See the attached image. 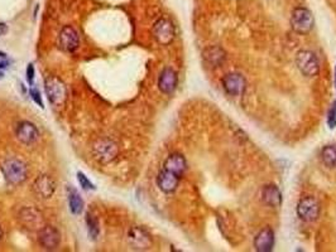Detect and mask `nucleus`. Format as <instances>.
<instances>
[{"instance_id": "f257e3e1", "label": "nucleus", "mask_w": 336, "mask_h": 252, "mask_svg": "<svg viewBox=\"0 0 336 252\" xmlns=\"http://www.w3.org/2000/svg\"><path fill=\"white\" fill-rule=\"evenodd\" d=\"M3 176L8 183L13 185L22 184L28 178V166L23 160L18 158L5 159L2 163Z\"/></svg>"}, {"instance_id": "f03ea898", "label": "nucleus", "mask_w": 336, "mask_h": 252, "mask_svg": "<svg viewBox=\"0 0 336 252\" xmlns=\"http://www.w3.org/2000/svg\"><path fill=\"white\" fill-rule=\"evenodd\" d=\"M91 153L95 160L101 164H109L119 155V147L113 139L101 137L92 144Z\"/></svg>"}, {"instance_id": "7ed1b4c3", "label": "nucleus", "mask_w": 336, "mask_h": 252, "mask_svg": "<svg viewBox=\"0 0 336 252\" xmlns=\"http://www.w3.org/2000/svg\"><path fill=\"white\" fill-rule=\"evenodd\" d=\"M291 25L296 33L307 34L315 25L314 15L307 8H296L291 15Z\"/></svg>"}, {"instance_id": "20e7f679", "label": "nucleus", "mask_w": 336, "mask_h": 252, "mask_svg": "<svg viewBox=\"0 0 336 252\" xmlns=\"http://www.w3.org/2000/svg\"><path fill=\"white\" fill-rule=\"evenodd\" d=\"M296 66L303 76L314 77L319 73L320 62L317 55L307 49L300 50L296 54Z\"/></svg>"}, {"instance_id": "39448f33", "label": "nucleus", "mask_w": 336, "mask_h": 252, "mask_svg": "<svg viewBox=\"0 0 336 252\" xmlns=\"http://www.w3.org/2000/svg\"><path fill=\"white\" fill-rule=\"evenodd\" d=\"M18 221L27 230L37 231V232L46 225L44 223L43 214L41 213V211L31 206L22 207L18 211Z\"/></svg>"}, {"instance_id": "423d86ee", "label": "nucleus", "mask_w": 336, "mask_h": 252, "mask_svg": "<svg viewBox=\"0 0 336 252\" xmlns=\"http://www.w3.org/2000/svg\"><path fill=\"white\" fill-rule=\"evenodd\" d=\"M44 90H46L47 99L55 106L62 105L67 97V89L66 85L57 77H48L44 81Z\"/></svg>"}, {"instance_id": "0eeeda50", "label": "nucleus", "mask_w": 336, "mask_h": 252, "mask_svg": "<svg viewBox=\"0 0 336 252\" xmlns=\"http://www.w3.org/2000/svg\"><path fill=\"white\" fill-rule=\"evenodd\" d=\"M126 240H128L129 246L137 251L148 250L152 246V237L148 233V231L139 226L129 228L128 233H126Z\"/></svg>"}, {"instance_id": "6e6552de", "label": "nucleus", "mask_w": 336, "mask_h": 252, "mask_svg": "<svg viewBox=\"0 0 336 252\" xmlns=\"http://www.w3.org/2000/svg\"><path fill=\"white\" fill-rule=\"evenodd\" d=\"M32 192L39 200H49L56 192V182L48 174H42L34 179L32 184Z\"/></svg>"}, {"instance_id": "1a4fd4ad", "label": "nucleus", "mask_w": 336, "mask_h": 252, "mask_svg": "<svg viewBox=\"0 0 336 252\" xmlns=\"http://www.w3.org/2000/svg\"><path fill=\"white\" fill-rule=\"evenodd\" d=\"M320 203L316 198L303 197L297 204V214L303 222H314L320 216Z\"/></svg>"}, {"instance_id": "9d476101", "label": "nucleus", "mask_w": 336, "mask_h": 252, "mask_svg": "<svg viewBox=\"0 0 336 252\" xmlns=\"http://www.w3.org/2000/svg\"><path fill=\"white\" fill-rule=\"evenodd\" d=\"M37 240H38V243L41 245L42 248L48 251H54L60 246L61 233L56 227L49 226V225H44V226L38 231Z\"/></svg>"}, {"instance_id": "9b49d317", "label": "nucleus", "mask_w": 336, "mask_h": 252, "mask_svg": "<svg viewBox=\"0 0 336 252\" xmlns=\"http://www.w3.org/2000/svg\"><path fill=\"white\" fill-rule=\"evenodd\" d=\"M15 136L22 144L33 145L39 139V130L31 121H20L15 127Z\"/></svg>"}, {"instance_id": "f8f14e48", "label": "nucleus", "mask_w": 336, "mask_h": 252, "mask_svg": "<svg viewBox=\"0 0 336 252\" xmlns=\"http://www.w3.org/2000/svg\"><path fill=\"white\" fill-rule=\"evenodd\" d=\"M153 36L162 46H167L174 38V28L168 19H158L153 25Z\"/></svg>"}, {"instance_id": "ddd939ff", "label": "nucleus", "mask_w": 336, "mask_h": 252, "mask_svg": "<svg viewBox=\"0 0 336 252\" xmlns=\"http://www.w3.org/2000/svg\"><path fill=\"white\" fill-rule=\"evenodd\" d=\"M58 42H60L61 49L65 52H75L80 46V38L75 29L71 25H65L60 32V37H58Z\"/></svg>"}, {"instance_id": "4468645a", "label": "nucleus", "mask_w": 336, "mask_h": 252, "mask_svg": "<svg viewBox=\"0 0 336 252\" xmlns=\"http://www.w3.org/2000/svg\"><path fill=\"white\" fill-rule=\"evenodd\" d=\"M177 83H178V76L173 68L167 67L161 72L160 78H158V89L162 94L171 95L176 90Z\"/></svg>"}, {"instance_id": "2eb2a0df", "label": "nucleus", "mask_w": 336, "mask_h": 252, "mask_svg": "<svg viewBox=\"0 0 336 252\" xmlns=\"http://www.w3.org/2000/svg\"><path fill=\"white\" fill-rule=\"evenodd\" d=\"M223 86L230 96H239L245 91V79L240 73H229L223 78Z\"/></svg>"}, {"instance_id": "dca6fc26", "label": "nucleus", "mask_w": 336, "mask_h": 252, "mask_svg": "<svg viewBox=\"0 0 336 252\" xmlns=\"http://www.w3.org/2000/svg\"><path fill=\"white\" fill-rule=\"evenodd\" d=\"M179 179H181V177H178L177 174L166 171V169H162L158 173L157 185L162 192L173 193L177 189V187H178Z\"/></svg>"}, {"instance_id": "f3484780", "label": "nucleus", "mask_w": 336, "mask_h": 252, "mask_svg": "<svg viewBox=\"0 0 336 252\" xmlns=\"http://www.w3.org/2000/svg\"><path fill=\"white\" fill-rule=\"evenodd\" d=\"M254 247L259 252H269L274 247V232L271 228H263L254 240Z\"/></svg>"}, {"instance_id": "a211bd4d", "label": "nucleus", "mask_w": 336, "mask_h": 252, "mask_svg": "<svg viewBox=\"0 0 336 252\" xmlns=\"http://www.w3.org/2000/svg\"><path fill=\"white\" fill-rule=\"evenodd\" d=\"M163 169L172 172V173L177 174L178 177H182L187 169V161L182 154L173 153L165 160Z\"/></svg>"}, {"instance_id": "6ab92c4d", "label": "nucleus", "mask_w": 336, "mask_h": 252, "mask_svg": "<svg viewBox=\"0 0 336 252\" xmlns=\"http://www.w3.org/2000/svg\"><path fill=\"white\" fill-rule=\"evenodd\" d=\"M262 201H263L264 204L269 207H279L282 204V193L278 189V187L274 184H268L264 185L262 188V193H261Z\"/></svg>"}, {"instance_id": "aec40b11", "label": "nucleus", "mask_w": 336, "mask_h": 252, "mask_svg": "<svg viewBox=\"0 0 336 252\" xmlns=\"http://www.w3.org/2000/svg\"><path fill=\"white\" fill-rule=\"evenodd\" d=\"M68 207H70L71 213L75 214V216H79L84 211V200L79 194L77 190L73 189V188L68 189Z\"/></svg>"}, {"instance_id": "412c9836", "label": "nucleus", "mask_w": 336, "mask_h": 252, "mask_svg": "<svg viewBox=\"0 0 336 252\" xmlns=\"http://www.w3.org/2000/svg\"><path fill=\"white\" fill-rule=\"evenodd\" d=\"M321 160L327 168H336V145H326L321 150Z\"/></svg>"}, {"instance_id": "4be33fe9", "label": "nucleus", "mask_w": 336, "mask_h": 252, "mask_svg": "<svg viewBox=\"0 0 336 252\" xmlns=\"http://www.w3.org/2000/svg\"><path fill=\"white\" fill-rule=\"evenodd\" d=\"M86 226H87V233H89V237L92 241L96 240L100 235V225L97 221L96 217L91 213L86 214Z\"/></svg>"}, {"instance_id": "5701e85b", "label": "nucleus", "mask_w": 336, "mask_h": 252, "mask_svg": "<svg viewBox=\"0 0 336 252\" xmlns=\"http://www.w3.org/2000/svg\"><path fill=\"white\" fill-rule=\"evenodd\" d=\"M203 58H206L213 65H219L225 58V53L223 52V49L213 47V48H209L203 52Z\"/></svg>"}, {"instance_id": "b1692460", "label": "nucleus", "mask_w": 336, "mask_h": 252, "mask_svg": "<svg viewBox=\"0 0 336 252\" xmlns=\"http://www.w3.org/2000/svg\"><path fill=\"white\" fill-rule=\"evenodd\" d=\"M77 182H79V184H80V187L85 190H90V189L94 190L95 189V185L92 184L91 180L85 176L83 172H79L77 173Z\"/></svg>"}, {"instance_id": "393cba45", "label": "nucleus", "mask_w": 336, "mask_h": 252, "mask_svg": "<svg viewBox=\"0 0 336 252\" xmlns=\"http://www.w3.org/2000/svg\"><path fill=\"white\" fill-rule=\"evenodd\" d=\"M327 125L331 130L336 127V101L332 103L329 110V114H327Z\"/></svg>"}, {"instance_id": "a878e982", "label": "nucleus", "mask_w": 336, "mask_h": 252, "mask_svg": "<svg viewBox=\"0 0 336 252\" xmlns=\"http://www.w3.org/2000/svg\"><path fill=\"white\" fill-rule=\"evenodd\" d=\"M29 95H31L32 100H33L34 102H36L37 105L39 106V107H41V108H44L43 101H42L41 94H39L38 90H36V89H31V90H29Z\"/></svg>"}, {"instance_id": "bb28decb", "label": "nucleus", "mask_w": 336, "mask_h": 252, "mask_svg": "<svg viewBox=\"0 0 336 252\" xmlns=\"http://www.w3.org/2000/svg\"><path fill=\"white\" fill-rule=\"evenodd\" d=\"M25 75H27V82L32 86L34 81V75H36V73H34V66L32 65V63H29L27 66V73H25Z\"/></svg>"}, {"instance_id": "cd10ccee", "label": "nucleus", "mask_w": 336, "mask_h": 252, "mask_svg": "<svg viewBox=\"0 0 336 252\" xmlns=\"http://www.w3.org/2000/svg\"><path fill=\"white\" fill-rule=\"evenodd\" d=\"M7 32H8V25L5 24V23L0 22V37L4 36V34L7 33Z\"/></svg>"}, {"instance_id": "c85d7f7f", "label": "nucleus", "mask_w": 336, "mask_h": 252, "mask_svg": "<svg viewBox=\"0 0 336 252\" xmlns=\"http://www.w3.org/2000/svg\"><path fill=\"white\" fill-rule=\"evenodd\" d=\"M3 236H4V232H3V228L0 226V241L3 240Z\"/></svg>"}, {"instance_id": "c756f323", "label": "nucleus", "mask_w": 336, "mask_h": 252, "mask_svg": "<svg viewBox=\"0 0 336 252\" xmlns=\"http://www.w3.org/2000/svg\"><path fill=\"white\" fill-rule=\"evenodd\" d=\"M335 87H336V67H335Z\"/></svg>"}, {"instance_id": "7c9ffc66", "label": "nucleus", "mask_w": 336, "mask_h": 252, "mask_svg": "<svg viewBox=\"0 0 336 252\" xmlns=\"http://www.w3.org/2000/svg\"><path fill=\"white\" fill-rule=\"evenodd\" d=\"M3 76H4V75H3V73L0 72V78H3Z\"/></svg>"}]
</instances>
